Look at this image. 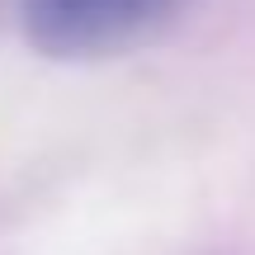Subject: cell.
I'll return each instance as SVG.
<instances>
[{"instance_id":"obj_1","label":"cell","mask_w":255,"mask_h":255,"mask_svg":"<svg viewBox=\"0 0 255 255\" xmlns=\"http://www.w3.org/2000/svg\"><path fill=\"white\" fill-rule=\"evenodd\" d=\"M180 0H19L24 38L43 57L90 62L151 38Z\"/></svg>"}]
</instances>
